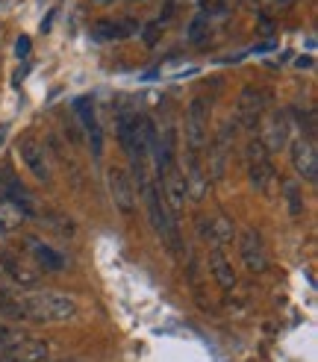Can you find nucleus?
<instances>
[{
    "label": "nucleus",
    "instance_id": "obj_22",
    "mask_svg": "<svg viewBox=\"0 0 318 362\" xmlns=\"http://www.w3.org/2000/svg\"><path fill=\"white\" fill-rule=\"evenodd\" d=\"M212 236H216V245H227V242H233L236 239V227L230 218H218V221H212Z\"/></svg>",
    "mask_w": 318,
    "mask_h": 362
},
{
    "label": "nucleus",
    "instance_id": "obj_17",
    "mask_svg": "<svg viewBox=\"0 0 318 362\" xmlns=\"http://www.w3.org/2000/svg\"><path fill=\"white\" fill-rule=\"evenodd\" d=\"M30 250H33L35 262H39L45 271H50V274H59V271L65 268V257L59 250H53L50 245L39 242V239H30Z\"/></svg>",
    "mask_w": 318,
    "mask_h": 362
},
{
    "label": "nucleus",
    "instance_id": "obj_6",
    "mask_svg": "<svg viewBox=\"0 0 318 362\" xmlns=\"http://www.w3.org/2000/svg\"><path fill=\"white\" fill-rule=\"evenodd\" d=\"M106 183H110V194H112V204L121 215H133L136 212V186L127 171L121 168H110L106 171Z\"/></svg>",
    "mask_w": 318,
    "mask_h": 362
},
{
    "label": "nucleus",
    "instance_id": "obj_4",
    "mask_svg": "<svg viewBox=\"0 0 318 362\" xmlns=\"http://www.w3.org/2000/svg\"><path fill=\"white\" fill-rule=\"evenodd\" d=\"M245 159H247V174H251V183L269 194L271 192V180H274V168H271V159H269V151H265L262 139H251L245 148Z\"/></svg>",
    "mask_w": 318,
    "mask_h": 362
},
{
    "label": "nucleus",
    "instance_id": "obj_15",
    "mask_svg": "<svg viewBox=\"0 0 318 362\" xmlns=\"http://www.w3.org/2000/svg\"><path fill=\"white\" fill-rule=\"evenodd\" d=\"M0 271H4L9 280H15L18 286H35L39 283V271L27 268V262L18 259L15 253H9V250H0Z\"/></svg>",
    "mask_w": 318,
    "mask_h": 362
},
{
    "label": "nucleus",
    "instance_id": "obj_26",
    "mask_svg": "<svg viewBox=\"0 0 318 362\" xmlns=\"http://www.w3.org/2000/svg\"><path fill=\"white\" fill-rule=\"evenodd\" d=\"M15 57L18 59H27L30 57V39H27V35H21V39L15 42Z\"/></svg>",
    "mask_w": 318,
    "mask_h": 362
},
{
    "label": "nucleus",
    "instance_id": "obj_29",
    "mask_svg": "<svg viewBox=\"0 0 318 362\" xmlns=\"http://www.w3.org/2000/svg\"><path fill=\"white\" fill-rule=\"evenodd\" d=\"M6 133H9V130H6V127H0V144H4V139H6Z\"/></svg>",
    "mask_w": 318,
    "mask_h": 362
},
{
    "label": "nucleus",
    "instance_id": "obj_27",
    "mask_svg": "<svg viewBox=\"0 0 318 362\" xmlns=\"http://www.w3.org/2000/svg\"><path fill=\"white\" fill-rule=\"evenodd\" d=\"M312 65V59L310 57H304V59H298V68H310Z\"/></svg>",
    "mask_w": 318,
    "mask_h": 362
},
{
    "label": "nucleus",
    "instance_id": "obj_24",
    "mask_svg": "<svg viewBox=\"0 0 318 362\" xmlns=\"http://www.w3.org/2000/svg\"><path fill=\"white\" fill-rule=\"evenodd\" d=\"M159 30H163V24H159V21H151V24L141 27V39H145V45H148V47H153V45L159 42V35H163Z\"/></svg>",
    "mask_w": 318,
    "mask_h": 362
},
{
    "label": "nucleus",
    "instance_id": "obj_14",
    "mask_svg": "<svg viewBox=\"0 0 318 362\" xmlns=\"http://www.w3.org/2000/svg\"><path fill=\"white\" fill-rule=\"evenodd\" d=\"M0 189H4V197H6V201L15 204L24 215H35V209H33V197H30L27 186H24L12 171H0Z\"/></svg>",
    "mask_w": 318,
    "mask_h": 362
},
{
    "label": "nucleus",
    "instance_id": "obj_23",
    "mask_svg": "<svg viewBox=\"0 0 318 362\" xmlns=\"http://www.w3.org/2000/svg\"><path fill=\"white\" fill-rule=\"evenodd\" d=\"M206 33H209V21H206V15H198L194 21L189 24V42L192 45H201L206 39Z\"/></svg>",
    "mask_w": 318,
    "mask_h": 362
},
{
    "label": "nucleus",
    "instance_id": "obj_9",
    "mask_svg": "<svg viewBox=\"0 0 318 362\" xmlns=\"http://www.w3.org/2000/svg\"><path fill=\"white\" fill-rule=\"evenodd\" d=\"M74 115L83 121V130H86V136H88V144H92V156H100V153H103V130H100V124H98L95 100H92V98H77Z\"/></svg>",
    "mask_w": 318,
    "mask_h": 362
},
{
    "label": "nucleus",
    "instance_id": "obj_10",
    "mask_svg": "<svg viewBox=\"0 0 318 362\" xmlns=\"http://www.w3.org/2000/svg\"><path fill=\"white\" fill-rule=\"evenodd\" d=\"M262 110H265V92H259V88H254V86L242 88V95H239V110H236V121L245 127V130H257Z\"/></svg>",
    "mask_w": 318,
    "mask_h": 362
},
{
    "label": "nucleus",
    "instance_id": "obj_16",
    "mask_svg": "<svg viewBox=\"0 0 318 362\" xmlns=\"http://www.w3.org/2000/svg\"><path fill=\"white\" fill-rule=\"evenodd\" d=\"M209 271H212V277H216V283L221 286V288H236V271H233V265L227 262V257L221 253V245H216L209 250Z\"/></svg>",
    "mask_w": 318,
    "mask_h": 362
},
{
    "label": "nucleus",
    "instance_id": "obj_2",
    "mask_svg": "<svg viewBox=\"0 0 318 362\" xmlns=\"http://www.w3.org/2000/svg\"><path fill=\"white\" fill-rule=\"evenodd\" d=\"M145 201H148V215H151V224L156 230V236L163 239V245L171 250V253H180V230H177V221L174 215L168 212L163 194H159V186H148L145 189Z\"/></svg>",
    "mask_w": 318,
    "mask_h": 362
},
{
    "label": "nucleus",
    "instance_id": "obj_11",
    "mask_svg": "<svg viewBox=\"0 0 318 362\" xmlns=\"http://www.w3.org/2000/svg\"><path fill=\"white\" fill-rule=\"evenodd\" d=\"M18 153H21L24 165L30 168V174L35 180H42V183H47L50 180V165H47V156H45V148L39 141H35L33 136L21 139V144H18Z\"/></svg>",
    "mask_w": 318,
    "mask_h": 362
},
{
    "label": "nucleus",
    "instance_id": "obj_1",
    "mask_svg": "<svg viewBox=\"0 0 318 362\" xmlns=\"http://www.w3.org/2000/svg\"><path fill=\"white\" fill-rule=\"evenodd\" d=\"M24 313L27 321H42V324H65L77 315V303L59 295V292H39V295H24Z\"/></svg>",
    "mask_w": 318,
    "mask_h": 362
},
{
    "label": "nucleus",
    "instance_id": "obj_18",
    "mask_svg": "<svg viewBox=\"0 0 318 362\" xmlns=\"http://www.w3.org/2000/svg\"><path fill=\"white\" fill-rule=\"evenodd\" d=\"M209 189V177L204 174L201 159H189V171H186V194L192 201H204Z\"/></svg>",
    "mask_w": 318,
    "mask_h": 362
},
{
    "label": "nucleus",
    "instance_id": "obj_28",
    "mask_svg": "<svg viewBox=\"0 0 318 362\" xmlns=\"http://www.w3.org/2000/svg\"><path fill=\"white\" fill-rule=\"evenodd\" d=\"M98 6H110V4H115V0H95Z\"/></svg>",
    "mask_w": 318,
    "mask_h": 362
},
{
    "label": "nucleus",
    "instance_id": "obj_7",
    "mask_svg": "<svg viewBox=\"0 0 318 362\" xmlns=\"http://www.w3.org/2000/svg\"><path fill=\"white\" fill-rule=\"evenodd\" d=\"M239 253H242V262L251 274H262L269 268V253H265L262 236L257 230H245L239 236Z\"/></svg>",
    "mask_w": 318,
    "mask_h": 362
},
{
    "label": "nucleus",
    "instance_id": "obj_25",
    "mask_svg": "<svg viewBox=\"0 0 318 362\" xmlns=\"http://www.w3.org/2000/svg\"><path fill=\"white\" fill-rule=\"evenodd\" d=\"M286 197H289V209H292V215L298 218L304 206H300V194H298V186H295V183H286Z\"/></svg>",
    "mask_w": 318,
    "mask_h": 362
},
{
    "label": "nucleus",
    "instance_id": "obj_3",
    "mask_svg": "<svg viewBox=\"0 0 318 362\" xmlns=\"http://www.w3.org/2000/svg\"><path fill=\"white\" fill-rule=\"evenodd\" d=\"M206 127H209V103L206 98H194L189 103V115H186L189 159H201V151L206 148Z\"/></svg>",
    "mask_w": 318,
    "mask_h": 362
},
{
    "label": "nucleus",
    "instance_id": "obj_20",
    "mask_svg": "<svg viewBox=\"0 0 318 362\" xmlns=\"http://www.w3.org/2000/svg\"><path fill=\"white\" fill-rule=\"evenodd\" d=\"M227 148H230V124L221 127V133L216 139V144H212V151H209V174L221 180L224 177V159H227Z\"/></svg>",
    "mask_w": 318,
    "mask_h": 362
},
{
    "label": "nucleus",
    "instance_id": "obj_19",
    "mask_svg": "<svg viewBox=\"0 0 318 362\" xmlns=\"http://www.w3.org/2000/svg\"><path fill=\"white\" fill-rule=\"evenodd\" d=\"M286 136H289V121H286V115H280V112H274L271 115V121H269V127H265V139H262V144H265V151H280L283 144H286Z\"/></svg>",
    "mask_w": 318,
    "mask_h": 362
},
{
    "label": "nucleus",
    "instance_id": "obj_8",
    "mask_svg": "<svg viewBox=\"0 0 318 362\" xmlns=\"http://www.w3.org/2000/svg\"><path fill=\"white\" fill-rule=\"evenodd\" d=\"M0 359L4 362H42L47 359V345L33 336H21L12 345L0 348Z\"/></svg>",
    "mask_w": 318,
    "mask_h": 362
},
{
    "label": "nucleus",
    "instance_id": "obj_12",
    "mask_svg": "<svg viewBox=\"0 0 318 362\" xmlns=\"http://www.w3.org/2000/svg\"><path fill=\"white\" fill-rule=\"evenodd\" d=\"M292 165L304 180L315 183V177H318V153H315L312 139H298L292 144Z\"/></svg>",
    "mask_w": 318,
    "mask_h": 362
},
{
    "label": "nucleus",
    "instance_id": "obj_31",
    "mask_svg": "<svg viewBox=\"0 0 318 362\" xmlns=\"http://www.w3.org/2000/svg\"><path fill=\"white\" fill-rule=\"evenodd\" d=\"M271 4H286V0H271Z\"/></svg>",
    "mask_w": 318,
    "mask_h": 362
},
{
    "label": "nucleus",
    "instance_id": "obj_13",
    "mask_svg": "<svg viewBox=\"0 0 318 362\" xmlns=\"http://www.w3.org/2000/svg\"><path fill=\"white\" fill-rule=\"evenodd\" d=\"M136 121H139V112H133V106L121 103L118 106V139H121L124 153L130 156V162L145 159V156H139V151H136Z\"/></svg>",
    "mask_w": 318,
    "mask_h": 362
},
{
    "label": "nucleus",
    "instance_id": "obj_21",
    "mask_svg": "<svg viewBox=\"0 0 318 362\" xmlns=\"http://www.w3.org/2000/svg\"><path fill=\"white\" fill-rule=\"evenodd\" d=\"M92 35L98 42H115V39H127L124 35L121 21H112V18H100V21L92 24Z\"/></svg>",
    "mask_w": 318,
    "mask_h": 362
},
{
    "label": "nucleus",
    "instance_id": "obj_5",
    "mask_svg": "<svg viewBox=\"0 0 318 362\" xmlns=\"http://www.w3.org/2000/svg\"><path fill=\"white\" fill-rule=\"evenodd\" d=\"M159 183H163V192H159V194H163L168 212H171V215H180L186 197H189V194H186V174L171 162V165H168L163 174H159Z\"/></svg>",
    "mask_w": 318,
    "mask_h": 362
},
{
    "label": "nucleus",
    "instance_id": "obj_30",
    "mask_svg": "<svg viewBox=\"0 0 318 362\" xmlns=\"http://www.w3.org/2000/svg\"><path fill=\"white\" fill-rule=\"evenodd\" d=\"M57 362H77V359H57Z\"/></svg>",
    "mask_w": 318,
    "mask_h": 362
}]
</instances>
